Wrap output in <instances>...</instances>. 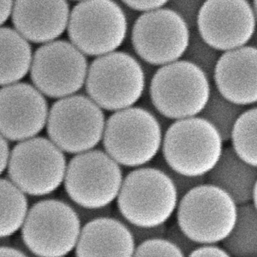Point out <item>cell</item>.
<instances>
[{"mask_svg": "<svg viewBox=\"0 0 257 257\" xmlns=\"http://www.w3.org/2000/svg\"><path fill=\"white\" fill-rule=\"evenodd\" d=\"M135 241L122 219L99 217L81 227L75 246V257H132Z\"/></svg>", "mask_w": 257, "mask_h": 257, "instance_id": "cell-18", "label": "cell"}, {"mask_svg": "<svg viewBox=\"0 0 257 257\" xmlns=\"http://www.w3.org/2000/svg\"><path fill=\"white\" fill-rule=\"evenodd\" d=\"M48 119V105L40 91L24 83L0 89V134L11 141L31 139Z\"/></svg>", "mask_w": 257, "mask_h": 257, "instance_id": "cell-15", "label": "cell"}, {"mask_svg": "<svg viewBox=\"0 0 257 257\" xmlns=\"http://www.w3.org/2000/svg\"><path fill=\"white\" fill-rule=\"evenodd\" d=\"M81 1H82V0H81Z\"/></svg>", "mask_w": 257, "mask_h": 257, "instance_id": "cell-34", "label": "cell"}, {"mask_svg": "<svg viewBox=\"0 0 257 257\" xmlns=\"http://www.w3.org/2000/svg\"><path fill=\"white\" fill-rule=\"evenodd\" d=\"M206 180L229 194L238 206L247 203L256 205L257 167L243 161L231 146L224 148Z\"/></svg>", "mask_w": 257, "mask_h": 257, "instance_id": "cell-19", "label": "cell"}, {"mask_svg": "<svg viewBox=\"0 0 257 257\" xmlns=\"http://www.w3.org/2000/svg\"><path fill=\"white\" fill-rule=\"evenodd\" d=\"M257 50L245 46L225 51L216 63L212 81L214 88L228 100L241 106L257 102Z\"/></svg>", "mask_w": 257, "mask_h": 257, "instance_id": "cell-16", "label": "cell"}, {"mask_svg": "<svg viewBox=\"0 0 257 257\" xmlns=\"http://www.w3.org/2000/svg\"><path fill=\"white\" fill-rule=\"evenodd\" d=\"M197 24L205 45L225 52L250 42L256 29V9L247 0H206Z\"/></svg>", "mask_w": 257, "mask_h": 257, "instance_id": "cell-14", "label": "cell"}, {"mask_svg": "<svg viewBox=\"0 0 257 257\" xmlns=\"http://www.w3.org/2000/svg\"><path fill=\"white\" fill-rule=\"evenodd\" d=\"M246 108L223 97L212 86L209 99L199 116L217 128L225 143L229 142L234 124Z\"/></svg>", "mask_w": 257, "mask_h": 257, "instance_id": "cell-24", "label": "cell"}, {"mask_svg": "<svg viewBox=\"0 0 257 257\" xmlns=\"http://www.w3.org/2000/svg\"><path fill=\"white\" fill-rule=\"evenodd\" d=\"M257 108H247L237 119L231 132V148L240 159L257 167Z\"/></svg>", "mask_w": 257, "mask_h": 257, "instance_id": "cell-23", "label": "cell"}, {"mask_svg": "<svg viewBox=\"0 0 257 257\" xmlns=\"http://www.w3.org/2000/svg\"><path fill=\"white\" fill-rule=\"evenodd\" d=\"M122 166L102 150L77 154L64 177L69 197L83 209H101L117 199L124 179Z\"/></svg>", "mask_w": 257, "mask_h": 257, "instance_id": "cell-8", "label": "cell"}, {"mask_svg": "<svg viewBox=\"0 0 257 257\" xmlns=\"http://www.w3.org/2000/svg\"><path fill=\"white\" fill-rule=\"evenodd\" d=\"M164 238L178 247L186 257L201 245L186 235L177 222L167 226Z\"/></svg>", "mask_w": 257, "mask_h": 257, "instance_id": "cell-27", "label": "cell"}, {"mask_svg": "<svg viewBox=\"0 0 257 257\" xmlns=\"http://www.w3.org/2000/svg\"><path fill=\"white\" fill-rule=\"evenodd\" d=\"M221 244L232 257H257L256 205H238L233 229Z\"/></svg>", "mask_w": 257, "mask_h": 257, "instance_id": "cell-21", "label": "cell"}, {"mask_svg": "<svg viewBox=\"0 0 257 257\" xmlns=\"http://www.w3.org/2000/svg\"><path fill=\"white\" fill-rule=\"evenodd\" d=\"M115 214L119 216L122 221L126 225L127 227L129 229L135 241L136 246L144 241H149V240L155 239V238H164L165 236L166 229H167V224L161 225V226H156V227H142V226H135V225L131 224L125 221L118 214L117 211H114Z\"/></svg>", "mask_w": 257, "mask_h": 257, "instance_id": "cell-28", "label": "cell"}, {"mask_svg": "<svg viewBox=\"0 0 257 257\" xmlns=\"http://www.w3.org/2000/svg\"><path fill=\"white\" fill-rule=\"evenodd\" d=\"M84 84L88 96L104 111L113 113L137 105L144 96L147 78L137 59L116 51L92 62Z\"/></svg>", "mask_w": 257, "mask_h": 257, "instance_id": "cell-4", "label": "cell"}, {"mask_svg": "<svg viewBox=\"0 0 257 257\" xmlns=\"http://www.w3.org/2000/svg\"><path fill=\"white\" fill-rule=\"evenodd\" d=\"M179 195L172 180L152 166L136 168L124 177L116 199L119 215L142 227L167 224L176 212Z\"/></svg>", "mask_w": 257, "mask_h": 257, "instance_id": "cell-1", "label": "cell"}, {"mask_svg": "<svg viewBox=\"0 0 257 257\" xmlns=\"http://www.w3.org/2000/svg\"><path fill=\"white\" fill-rule=\"evenodd\" d=\"M0 257H27L25 253L15 247L0 246Z\"/></svg>", "mask_w": 257, "mask_h": 257, "instance_id": "cell-33", "label": "cell"}, {"mask_svg": "<svg viewBox=\"0 0 257 257\" xmlns=\"http://www.w3.org/2000/svg\"><path fill=\"white\" fill-rule=\"evenodd\" d=\"M32 59L27 39L12 29L0 28V86L22 79L31 66Z\"/></svg>", "mask_w": 257, "mask_h": 257, "instance_id": "cell-20", "label": "cell"}, {"mask_svg": "<svg viewBox=\"0 0 257 257\" xmlns=\"http://www.w3.org/2000/svg\"><path fill=\"white\" fill-rule=\"evenodd\" d=\"M106 121L104 110L89 96L72 95L51 107L47 131L60 150L78 154L95 149L102 142Z\"/></svg>", "mask_w": 257, "mask_h": 257, "instance_id": "cell-10", "label": "cell"}, {"mask_svg": "<svg viewBox=\"0 0 257 257\" xmlns=\"http://www.w3.org/2000/svg\"><path fill=\"white\" fill-rule=\"evenodd\" d=\"M164 128L155 113L143 106L113 112L106 121L104 151L121 166H149L159 155Z\"/></svg>", "mask_w": 257, "mask_h": 257, "instance_id": "cell-2", "label": "cell"}, {"mask_svg": "<svg viewBox=\"0 0 257 257\" xmlns=\"http://www.w3.org/2000/svg\"><path fill=\"white\" fill-rule=\"evenodd\" d=\"M12 182L24 193L45 196L64 180L66 160L61 150L45 138H31L15 146L9 156Z\"/></svg>", "mask_w": 257, "mask_h": 257, "instance_id": "cell-11", "label": "cell"}, {"mask_svg": "<svg viewBox=\"0 0 257 257\" xmlns=\"http://www.w3.org/2000/svg\"><path fill=\"white\" fill-rule=\"evenodd\" d=\"M12 21L18 33L36 43L52 42L69 21L66 0H15Z\"/></svg>", "mask_w": 257, "mask_h": 257, "instance_id": "cell-17", "label": "cell"}, {"mask_svg": "<svg viewBox=\"0 0 257 257\" xmlns=\"http://www.w3.org/2000/svg\"><path fill=\"white\" fill-rule=\"evenodd\" d=\"M28 212L24 193L8 180L0 179V238L18 232Z\"/></svg>", "mask_w": 257, "mask_h": 257, "instance_id": "cell-22", "label": "cell"}, {"mask_svg": "<svg viewBox=\"0 0 257 257\" xmlns=\"http://www.w3.org/2000/svg\"><path fill=\"white\" fill-rule=\"evenodd\" d=\"M237 209L238 205L229 194L205 183L180 198L176 222L197 244H217L233 229Z\"/></svg>", "mask_w": 257, "mask_h": 257, "instance_id": "cell-6", "label": "cell"}, {"mask_svg": "<svg viewBox=\"0 0 257 257\" xmlns=\"http://www.w3.org/2000/svg\"><path fill=\"white\" fill-rule=\"evenodd\" d=\"M68 24L72 45L92 57L118 51L128 33L126 15L114 0H82L74 8Z\"/></svg>", "mask_w": 257, "mask_h": 257, "instance_id": "cell-9", "label": "cell"}, {"mask_svg": "<svg viewBox=\"0 0 257 257\" xmlns=\"http://www.w3.org/2000/svg\"><path fill=\"white\" fill-rule=\"evenodd\" d=\"M170 0H122L131 9L143 12L161 9Z\"/></svg>", "mask_w": 257, "mask_h": 257, "instance_id": "cell-30", "label": "cell"}, {"mask_svg": "<svg viewBox=\"0 0 257 257\" xmlns=\"http://www.w3.org/2000/svg\"><path fill=\"white\" fill-rule=\"evenodd\" d=\"M151 164H152V166L154 167L158 168L160 170L164 172L169 177L176 187L179 198L182 197L187 192L190 191L194 187L207 183L206 176L193 178V177L186 176V175L175 172L167 166L161 156L158 155Z\"/></svg>", "mask_w": 257, "mask_h": 257, "instance_id": "cell-25", "label": "cell"}, {"mask_svg": "<svg viewBox=\"0 0 257 257\" xmlns=\"http://www.w3.org/2000/svg\"><path fill=\"white\" fill-rule=\"evenodd\" d=\"M187 257H232L217 244H202Z\"/></svg>", "mask_w": 257, "mask_h": 257, "instance_id": "cell-29", "label": "cell"}, {"mask_svg": "<svg viewBox=\"0 0 257 257\" xmlns=\"http://www.w3.org/2000/svg\"><path fill=\"white\" fill-rule=\"evenodd\" d=\"M132 257H186L165 238H155L138 244Z\"/></svg>", "mask_w": 257, "mask_h": 257, "instance_id": "cell-26", "label": "cell"}, {"mask_svg": "<svg viewBox=\"0 0 257 257\" xmlns=\"http://www.w3.org/2000/svg\"><path fill=\"white\" fill-rule=\"evenodd\" d=\"M211 81L196 65L179 60L160 66L149 81V102L169 120L199 116L211 95Z\"/></svg>", "mask_w": 257, "mask_h": 257, "instance_id": "cell-3", "label": "cell"}, {"mask_svg": "<svg viewBox=\"0 0 257 257\" xmlns=\"http://www.w3.org/2000/svg\"><path fill=\"white\" fill-rule=\"evenodd\" d=\"M131 40L141 60L160 67L181 60L190 46V33L181 15L161 8L143 12L137 18Z\"/></svg>", "mask_w": 257, "mask_h": 257, "instance_id": "cell-12", "label": "cell"}, {"mask_svg": "<svg viewBox=\"0 0 257 257\" xmlns=\"http://www.w3.org/2000/svg\"><path fill=\"white\" fill-rule=\"evenodd\" d=\"M21 229L23 242L35 256L65 257L75 250L81 222L68 204L47 199L28 210Z\"/></svg>", "mask_w": 257, "mask_h": 257, "instance_id": "cell-7", "label": "cell"}, {"mask_svg": "<svg viewBox=\"0 0 257 257\" xmlns=\"http://www.w3.org/2000/svg\"><path fill=\"white\" fill-rule=\"evenodd\" d=\"M13 0H0V26L4 24L12 13Z\"/></svg>", "mask_w": 257, "mask_h": 257, "instance_id": "cell-32", "label": "cell"}, {"mask_svg": "<svg viewBox=\"0 0 257 257\" xmlns=\"http://www.w3.org/2000/svg\"><path fill=\"white\" fill-rule=\"evenodd\" d=\"M30 67L33 84L51 98L66 97L81 90L89 70L84 54L65 41H52L40 47Z\"/></svg>", "mask_w": 257, "mask_h": 257, "instance_id": "cell-13", "label": "cell"}, {"mask_svg": "<svg viewBox=\"0 0 257 257\" xmlns=\"http://www.w3.org/2000/svg\"><path fill=\"white\" fill-rule=\"evenodd\" d=\"M9 148L6 139L0 134V175L7 167L9 160Z\"/></svg>", "mask_w": 257, "mask_h": 257, "instance_id": "cell-31", "label": "cell"}, {"mask_svg": "<svg viewBox=\"0 0 257 257\" xmlns=\"http://www.w3.org/2000/svg\"><path fill=\"white\" fill-rule=\"evenodd\" d=\"M217 128L200 116L175 120L164 130L161 157L170 169L188 177L206 176L224 149Z\"/></svg>", "mask_w": 257, "mask_h": 257, "instance_id": "cell-5", "label": "cell"}]
</instances>
